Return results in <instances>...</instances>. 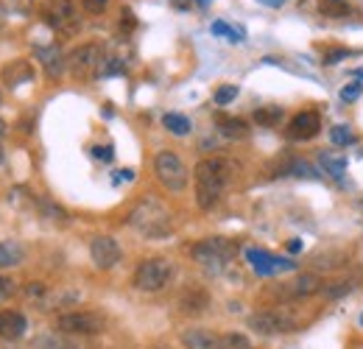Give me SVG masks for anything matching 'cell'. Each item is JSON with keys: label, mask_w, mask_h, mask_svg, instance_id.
I'll return each mask as SVG.
<instances>
[{"label": "cell", "mask_w": 363, "mask_h": 349, "mask_svg": "<svg viewBox=\"0 0 363 349\" xmlns=\"http://www.w3.org/2000/svg\"><path fill=\"white\" fill-rule=\"evenodd\" d=\"M232 171H235V165L229 160H221V157L201 160L193 168V176H196V201H199L201 210H213L221 201V193H224V187L232 179Z\"/></svg>", "instance_id": "cell-1"}, {"label": "cell", "mask_w": 363, "mask_h": 349, "mask_svg": "<svg viewBox=\"0 0 363 349\" xmlns=\"http://www.w3.org/2000/svg\"><path fill=\"white\" fill-rule=\"evenodd\" d=\"M129 226L140 232L143 238H151V240H160V238H168L171 229H174V221L171 213L154 201V199H143L135 210L129 213Z\"/></svg>", "instance_id": "cell-2"}, {"label": "cell", "mask_w": 363, "mask_h": 349, "mask_svg": "<svg viewBox=\"0 0 363 349\" xmlns=\"http://www.w3.org/2000/svg\"><path fill=\"white\" fill-rule=\"evenodd\" d=\"M104 48L98 43L79 45L70 56H67V70L73 73L76 82H90L98 73H104Z\"/></svg>", "instance_id": "cell-3"}, {"label": "cell", "mask_w": 363, "mask_h": 349, "mask_svg": "<svg viewBox=\"0 0 363 349\" xmlns=\"http://www.w3.org/2000/svg\"><path fill=\"white\" fill-rule=\"evenodd\" d=\"M171 279H174V262L165 257H148L140 262L135 271V288L145 291V294L162 291Z\"/></svg>", "instance_id": "cell-4"}, {"label": "cell", "mask_w": 363, "mask_h": 349, "mask_svg": "<svg viewBox=\"0 0 363 349\" xmlns=\"http://www.w3.org/2000/svg\"><path fill=\"white\" fill-rule=\"evenodd\" d=\"M238 255V246L229 238H204L190 249V257L204 268H221Z\"/></svg>", "instance_id": "cell-5"}, {"label": "cell", "mask_w": 363, "mask_h": 349, "mask_svg": "<svg viewBox=\"0 0 363 349\" xmlns=\"http://www.w3.org/2000/svg\"><path fill=\"white\" fill-rule=\"evenodd\" d=\"M249 327L260 336H277V333H294L299 321L288 307H274V310H260L249 316Z\"/></svg>", "instance_id": "cell-6"}, {"label": "cell", "mask_w": 363, "mask_h": 349, "mask_svg": "<svg viewBox=\"0 0 363 349\" xmlns=\"http://www.w3.org/2000/svg\"><path fill=\"white\" fill-rule=\"evenodd\" d=\"M43 17H45V23L53 31H62V34H76L79 26H82L73 0H45Z\"/></svg>", "instance_id": "cell-7"}, {"label": "cell", "mask_w": 363, "mask_h": 349, "mask_svg": "<svg viewBox=\"0 0 363 349\" xmlns=\"http://www.w3.org/2000/svg\"><path fill=\"white\" fill-rule=\"evenodd\" d=\"M154 174L174 193H182L187 187V168L174 151H160L154 157Z\"/></svg>", "instance_id": "cell-8"}, {"label": "cell", "mask_w": 363, "mask_h": 349, "mask_svg": "<svg viewBox=\"0 0 363 349\" xmlns=\"http://www.w3.org/2000/svg\"><path fill=\"white\" fill-rule=\"evenodd\" d=\"M56 333H65V336H98V333H104V318L95 316V313H82V310L62 313L56 318Z\"/></svg>", "instance_id": "cell-9"}, {"label": "cell", "mask_w": 363, "mask_h": 349, "mask_svg": "<svg viewBox=\"0 0 363 349\" xmlns=\"http://www.w3.org/2000/svg\"><path fill=\"white\" fill-rule=\"evenodd\" d=\"M90 257L98 268L109 271V268H115V265L121 262L123 252H121V246H118L115 238H109V235H95L90 240Z\"/></svg>", "instance_id": "cell-10"}, {"label": "cell", "mask_w": 363, "mask_h": 349, "mask_svg": "<svg viewBox=\"0 0 363 349\" xmlns=\"http://www.w3.org/2000/svg\"><path fill=\"white\" fill-rule=\"evenodd\" d=\"M318 131H321V118H318V112H313V109H305V112L294 115L291 123H288V137L296 140V143L313 140Z\"/></svg>", "instance_id": "cell-11"}, {"label": "cell", "mask_w": 363, "mask_h": 349, "mask_svg": "<svg viewBox=\"0 0 363 349\" xmlns=\"http://www.w3.org/2000/svg\"><path fill=\"white\" fill-rule=\"evenodd\" d=\"M26 330H28V321H26L23 313H17V310H0V338L17 341V338L26 336Z\"/></svg>", "instance_id": "cell-12"}, {"label": "cell", "mask_w": 363, "mask_h": 349, "mask_svg": "<svg viewBox=\"0 0 363 349\" xmlns=\"http://www.w3.org/2000/svg\"><path fill=\"white\" fill-rule=\"evenodd\" d=\"M221 336H216L207 327H190L182 333V347L184 349H218Z\"/></svg>", "instance_id": "cell-13"}, {"label": "cell", "mask_w": 363, "mask_h": 349, "mask_svg": "<svg viewBox=\"0 0 363 349\" xmlns=\"http://www.w3.org/2000/svg\"><path fill=\"white\" fill-rule=\"evenodd\" d=\"M210 307V294L204 291V288H187V291H182L179 297V310L182 313H187V316H201L204 310Z\"/></svg>", "instance_id": "cell-14"}, {"label": "cell", "mask_w": 363, "mask_h": 349, "mask_svg": "<svg viewBox=\"0 0 363 349\" xmlns=\"http://www.w3.org/2000/svg\"><path fill=\"white\" fill-rule=\"evenodd\" d=\"M313 294H321V279L316 274H299L285 288V297H294V299H305V297H313Z\"/></svg>", "instance_id": "cell-15"}, {"label": "cell", "mask_w": 363, "mask_h": 349, "mask_svg": "<svg viewBox=\"0 0 363 349\" xmlns=\"http://www.w3.org/2000/svg\"><path fill=\"white\" fill-rule=\"evenodd\" d=\"M3 79H6L9 87H20V84H26V82L34 79V67H31V62L17 59V62H11V65L3 67Z\"/></svg>", "instance_id": "cell-16"}, {"label": "cell", "mask_w": 363, "mask_h": 349, "mask_svg": "<svg viewBox=\"0 0 363 349\" xmlns=\"http://www.w3.org/2000/svg\"><path fill=\"white\" fill-rule=\"evenodd\" d=\"M246 257L252 260V265H255L257 274H274V271H279V268H294V262L291 260H277V257L266 255V252H257V249H249Z\"/></svg>", "instance_id": "cell-17"}, {"label": "cell", "mask_w": 363, "mask_h": 349, "mask_svg": "<svg viewBox=\"0 0 363 349\" xmlns=\"http://www.w3.org/2000/svg\"><path fill=\"white\" fill-rule=\"evenodd\" d=\"M216 126H218V131H221L227 140H243V137H249V123L240 121V118L218 115V118H216Z\"/></svg>", "instance_id": "cell-18"}, {"label": "cell", "mask_w": 363, "mask_h": 349, "mask_svg": "<svg viewBox=\"0 0 363 349\" xmlns=\"http://www.w3.org/2000/svg\"><path fill=\"white\" fill-rule=\"evenodd\" d=\"M318 162H321V168H324L327 174L335 176V179H341L344 171H347V157H344L341 151H321V154H318Z\"/></svg>", "instance_id": "cell-19"}, {"label": "cell", "mask_w": 363, "mask_h": 349, "mask_svg": "<svg viewBox=\"0 0 363 349\" xmlns=\"http://www.w3.org/2000/svg\"><path fill=\"white\" fill-rule=\"evenodd\" d=\"M34 347L37 349H79V344L65 336V333H48V336H40L34 338Z\"/></svg>", "instance_id": "cell-20"}, {"label": "cell", "mask_w": 363, "mask_h": 349, "mask_svg": "<svg viewBox=\"0 0 363 349\" xmlns=\"http://www.w3.org/2000/svg\"><path fill=\"white\" fill-rule=\"evenodd\" d=\"M23 257H26V252L17 240H3L0 243V268H14V265L23 262Z\"/></svg>", "instance_id": "cell-21"}, {"label": "cell", "mask_w": 363, "mask_h": 349, "mask_svg": "<svg viewBox=\"0 0 363 349\" xmlns=\"http://www.w3.org/2000/svg\"><path fill=\"white\" fill-rule=\"evenodd\" d=\"M318 11L330 20H344L352 14V6L350 0H318Z\"/></svg>", "instance_id": "cell-22"}, {"label": "cell", "mask_w": 363, "mask_h": 349, "mask_svg": "<svg viewBox=\"0 0 363 349\" xmlns=\"http://www.w3.org/2000/svg\"><path fill=\"white\" fill-rule=\"evenodd\" d=\"M162 126L171 131V134H177V137H184V134H190V121L179 115V112H168V115H162Z\"/></svg>", "instance_id": "cell-23"}, {"label": "cell", "mask_w": 363, "mask_h": 349, "mask_svg": "<svg viewBox=\"0 0 363 349\" xmlns=\"http://www.w3.org/2000/svg\"><path fill=\"white\" fill-rule=\"evenodd\" d=\"M43 65H45L48 76L56 79V76L62 73V67L67 65V59H62V53H59L56 48H48V50H43Z\"/></svg>", "instance_id": "cell-24"}, {"label": "cell", "mask_w": 363, "mask_h": 349, "mask_svg": "<svg viewBox=\"0 0 363 349\" xmlns=\"http://www.w3.org/2000/svg\"><path fill=\"white\" fill-rule=\"evenodd\" d=\"M37 204H40V213H43L48 221H56V223H67V213H65L59 204H53L50 199H37Z\"/></svg>", "instance_id": "cell-25"}, {"label": "cell", "mask_w": 363, "mask_h": 349, "mask_svg": "<svg viewBox=\"0 0 363 349\" xmlns=\"http://www.w3.org/2000/svg\"><path fill=\"white\" fill-rule=\"evenodd\" d=\"M255 121H257L260 126H277V123L282 121V106H260V109L255 112Z\"/></svg>", "instance_id": "cell-26"}, {"label": "cell", "mask_w": 363, "mask_h": 349, "mask_svg": "<svg viewBox=\"0 0 363 349\" xmlns=\"http://www.w3.org/2000/svg\"><path fill=\"white\" fill-rule=\"evenodd\" d=\"M218 349H252V341L243 333H227V336H221Z\"/></svg>", "instance_id": "cell-27"}, {"label": "cell", "mask_w": 363, "mask_h": 349, "mask_svg": "<svg viewBox=\"0 0 363 349\" xmlns=\"http://www.w3.org/2000/svg\"><path fill=\"white\" fill-rule=\"evenodd\" d=\"M213 34H218V37H229V43H243V28H232V26H227V23H213Z\"/></svg>", "instance_id": "cell-28"}, {"label": "cell", "mask_w": 363, "mask_h": 349, "mask_svg": "<svg viewBox=\"0 0 363 349\" xmlns=\"http://www.w3.org/2000/svg\"><path fill=\"white\" fill-rule=\"evenodd\" d=\"M352 291V282H333V285H324L321 288V294L327 297V299H338V297H344V294H350Z\"/></svg>", "instance_id": "cell-29"}, {"label": "cell", "mask_w": 363, "mask_h": 349, "mask_svg": "<svg viewBox=\"0 0 363 349\" xmlns=\"http://www.w3.org/2000/svg\"><path fill=\"white\" fill-rule=\"evenodd\" d=\"M330 140H333V145H350L352 143V131H350V126H333Z\"/></svg>", "instance_id": "cell-30"}, {"label": "cell", "mask_w": 363, "mask_h": 349, "mask_svg": "<svg viewBox=\"0 0 363 349\" xmlns=\"http://www.w3.org/2000/svg\"><path fill=\"white\" fill-rule=\"evenodd\" d=\"M235 98H238V87H235V84H224V87L216 89V95H213V101H216L218 106H224V104L235 101Z\"/></svg>", "instance_id": "cell-31"}, {"label": "cell", "mask_w": 363, "mask_h": 349, "mask_svg": "<svg viewBox=\"0 0 363 349\" xmlns=\"http://www.w3.org/2000/svg\"><path fill=\"white\" fill-rule=\"evenodd\" d=\"M347 56H350L347 48H330V50H324V65H338V62L347 59Z\"/></svg>", "instance_id": "cell-32"}, {"label": "cell", "mask_w": 363, "mask_h": 349, "mask_svg": "<svg viewBox=\"0 0 363 349\" xmlns=\"http://www.w3.org/2000/svg\"><path fill=\"white\" fill-rule=\"evenodd\" d=\"M82 6H84L87 14H104L106 6H109V0H82Z\"/></svg>", "instance_id": "cell-33"}, {"label": "cell", "mask_w": 363, "mask_h": 349, "mask_svg": "<svg viewBox=\"0 0 363 349\" xmlns=\"http://www.w3.org/2000/svg\"><path fill=\"white\" fill-rule=\"evenodd\" d=\"M361 92H363L361 84H355V82H352V84H347V87L341 89V101H347V104H350V101H358V98H361Z\"/></svg>", "instance_id": "cell-34"}, {"label": "cell", "mask_w": 363, "mask_h": 349, "mask_svg": "<svg viewBox=\"0 0 363 349\" xmlns=\"http://www.w3.org/2000/svg\"><path fill=\"white\" fill-rule=\"evenodd\" d=\"M45 285H43V282H28V285H26V297H28V299H43V297H45Z\"/></svg>", "instance_id": "cell-35"}, {"label": "cell", "mask_w": 363, "mask_h": 349, "mask_svg": "<svg viewBox=\"0 0 363 349\" xmlns=\"http://www.w3.org/2000/svg\"><path fill=\"white\" fill-rule=\"evenodd\" d=\"M92 154H95L98 160H106V162H109V160H112V145H95Z\"/></svg>", "instance_id": "cell-36"}, {"label": "cell", "mask_w": 363, "mask_h": 349, "mask_svg": "<svg viewBox=\"0 0 363 349\" xmlns=\"http://www.w3.org/2000/svg\"><path fill=\"white\" fill-rule=\"evenodd\" d=\"M11 294H14V282L0 277V299H6V297H11Z\"/></svg>", "instance_id": "cell-37"}, {"label": "cell", "mask_w": 363, "mask_h": 349, "mask_svg": "<svg viewBox=\"0 0 363 349\" xmlns=\"http://www.w3.org/2000/svg\"><path fill=\"white\" fill-rule=\"evenodd\" d=\"M257 3H263V6H269V9H279V6H285V0H257Z\"/></svg>", "instance_id": "cell-38"}, {"label": "cell", "mask_w": 363, "mask_h": 349, "mask_svg": "<svg viewBox=\"0 0 363 349\" xmlns=\"http://www.w3.org/2000/svg\"><path fill=\"white\" fill-rule=\"evenodd\" d=\"M6 3H9V6H14V9H23L28 0H6Z\"/></svg>", "instance_id": "cell-39"}, {"label": "cell", "mask_w": 363, "mask_h": 349, "mask_svg": "<svg viewBox=\"0 0 363 349\" xmlns=\"http://www.w3.org/2000/svg\"><path fill=\"white\" fill-rule=\"evenodd\" d=\"M288 249H291V252H299V249H302V243H299V240H291V243H288Z\"/></svg>", "instance_id": "cell-40"}, {"label": "cell", "mask_w": 363, "mask_h": 349, "mask_svg": "<svg viewBox=\"0 0 363 349\" xmlns=\"http://www.w3.org/2000/svg\"><path fill=\"white\" fill-rule=\"evenodd\" d=\"M3 134H6V121H0V140H3Z\"/></svg>", "instance_id": "cell-41"}, {"label": "cell", "mask_w": 363, "mask_h": 349, "mask_svg": "<svg viewBox=\"0 0 363 349\" xmlns=\"http://www.w3.org/2000/svg\"><path fill=\"white\" fill-rule=\"evenodd\" d=\"M3 162H6V154H3V148H0V165H3Z\"/></svg>", "instance_id": "cell-42"}, {"label": "cell", "mask_w": 363, "mask_h": 349, "mask_svg": "<svg viewBox=\"0 0 363 349\" xmlns=\"http://www.w3.org/2000/svg\"><path fill=\"white\" fill-rule=\"evenodd\" d=\"M199 3H210V0H199Z\"/></svg>", "instance_id": "cell-43"}, {"label": "cell", "mask_w": 363, "mask_h": 349, "mask_svg": "<svg viewBox=\"0 0 363 349\" xmlns=\"http://www.w3.org/2000/svg\"><path fill=\"white\" fill-rule=\"evenodd\" d=\"M0 26H3V20H0Z\"/></svg>", "instance_id": "cell-44"}, {"label": "cell", "mask_w": 363, "mask_h": 349, "mask_svg": "<svg viewBox=\"0 0 363 349\" xmlns=\"http://www.w3.org/2000/svg\"><path fill=\"white\" fill-rule=\"evenodd\" d=\"M0 101H3V98H0Z\"/></svg>", "instance_id": "cell-45"}]
</instances>
